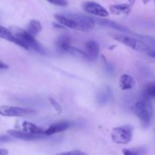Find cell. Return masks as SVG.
Wrapping results in <instances>:
<instances>
[{
  "mask_svg": "<svg viewBox=\"0 0 155 155\" xmlns=\"http://www.w3.org/2000/svg\"><path fill=\"white\" fill-rule=\"evenodd\" d=\"M8 133L11 136L16 139H22L25 141H33L38 140L45 138V135H38V134H33V133H27L25 131H19V130H8Z\"/></svg>",
  "mask_w": 155,
  "mask_h": 155,
  "instance_id": "ba28073f",
  "label": "cell"
},
{
  "mask_svg": "<svg viewBox=\"0 0 155 155\" xmlns=\"http://www.w3.org/2000/svg\"><path fill=\"white\" fill-rule=\"evenodd\" d=\"M0 114L2 116L5 117H26L30 116V115H34L36 114L35 110L30 108H26V107H14V106L5 105L1 106L0 107Z\"/></svg>",
  "mask_w": 155,
  "mask_h": 155,
  "instance_id": "5b68a950",
  "label": "cell"
},
{
  "mask_svg": "<svg viewBox=\"0 0 155 155\" xmlns=\"http://www.w3.org/2000/svg\"><path fill=\"white\" fill-rule=\"evenodd\" d=\"M143 98L148 99H155V81L148 83L145 86L142 92Z\"/></svg>",
  "mask_w": 155,
  "mask_h": 155,
  "instance_id": "ac0fdd59",
  "label": "cell"
},
{
  "mask_svg": "<svg viewBox=\"0 0 155 155\" xmlns=\"http://www.w3.org/2000/svg\"><path fill=\"white\" fill-rule=\"evenodd\" d=\"M46 1L51 4L57 6H61V7H65L68 4L67 0H46Z\"/></svg>",
  "mask_w": 155,
  "mask_h": 155,
  "instance_id": "7402d4cb",
  "label": "cell"
},
{
  "mask_svg": "<svg viewBox=\"0 0 155 155\" xmlns=\"http://www.w3.org/2000/svg\"><path fill=\"white\" fill-rule=\"evenodd\" d=\"M27 30L33 36H36L39 34L42 30V26L40 22L36 20H32L29 22L27 27Z\"/></svg>",
  "mask_w": 155,
  "mask_h": 155,
  "instance_id": "e0dca14e",
  "label": "cell"
},
{
  "mask_svg": "<svg viewBox=\"0 0 155 155\" xmlns=\"http://www.w3.org/2000/svg\"><path fill=\"white\" fill-rule=\"evenodd\" d=\"M133 111L140 120L141 124L144 128L149 127L152 121L154 114L151 100L143 98L138 101L133 106Z\"/></svg>",
  "mask_w": 155,
  "mask_h": 155,
  "instance_id": "7a4b0ae2",
  "label": "cell"
},
{
  "mask_svg": "<svg viewBox=\"0 0 155 155\" xmlns=\"http://www.w3.org/2000/svg\"><path fill=\"white\" fill-rule=\"evenodd\" d=\"M113 98V92L109 86H103L96 95L97 103L100 105H104L107 104L111 101Z\"/></svg>",
  "mask_w": 155,
  "mask_h": 155,
  "instance_id": "30bf717a",
  "label": "cell"
},
{
  "mask_svg": "<svg viewBox=\"0 0 155 155\" xmlns=\"http://www.w3.org/2000/svg\"><path fill=\"white\" fill-rule=\"evenodd\" d=\"M8 151L7 149H3V148H2L0 150V155H8Z\"/></svg>",
  "mask_w": 155,
  "mask_h": 155,
  "instance_id": "484cf974",
  "label": "cell"
},
{
  "mask_svg": "<svg viewBox=\"0 0 155 155\" xmlns=\"http://www.w3.org/2000/svg\"><path fill=\"white\" fill-rule=\"evenodd\" d=\"M54 18L66 28L73 29L82 32L92 31L95 26L94 18L81 13L62 12L54 15Z\"/></svg>",
  "mask_w": 155,
  "mask_h": 155,
  "instance_id": "6da1fadb",
  "label": "cell"
},
{
  "mask_svg": "<svg viewBox=\"0 0 155 155\" xmlns=\"http://www.w3.org/2000/svg\"><path fill=\"white\" fill-rule=\"evenodd\" d=\"M12 32L25 45L27 50L33 49L41 54H46V51L42 45L32 36L27 30L20 27H12Z\"/></svg>",
  "mask_w": 155,
  "mask_h": 155,
  "instance_id": "3957f363",
  "label": "cell"
},
{
  "mask_svg": "<svg viewBox=\"0 0 155 155\" xmlns=\"http://www.w3.org/2000/svg\"><path fill=\"white\" fill-rule=\"evenodd\" d=\"M61 49L64 51H66V52L69 53V54H72V55L76 56V57L78 58H83L87 59V56H86V54L85 51H82L81 49H79V48H76V47L71 46L70 44H67V45H63L61 46Z\"/></svg>",
  "mask_w": 155,
  "mask_h": 155,
  "instance_id": "2e32d148",
  "label": "cell"
},
{
  "mask_svg": "<svg viewBox=\"0 0 155 155\" xmlns=\"http://www.w3.org/2000/svg\"><path fill=\"white\" fill-rule=\"evenodd\" d=\"M71 126L72 124L69 121H61V122L54 123L50 125V127L45 130V134L46 136H52L54 134L62 133L68 130Z\"/></svg>",
  "mask_w": 155,
  "mask_h": 155,
  "instance_id": "9c48e42d",
  "label": "cell"
},
{
  "mask_svg": "<svg viewBox=\"0 0 155 155\" xmlns=\"http://www.w3.org/2000/svg\"><path fill=\"white\" fill-rule=\"evenodd\" d=\"M95 22H97L98 24L102 26V27L118 30V31L123 32V33L133 34V32H132L130 30H129L127 27H124V26L121 25V24H118V23L114 22V21H111V20L104 19V18H95Z\"/></svg>",
  "mask_w": 155,
  "mask_h": 155,
  "instance_id": "52a82bcc",
  "label": "cell"
},
{
  "mask_svg": "<svg viewBox=\"0 0 155 155\" xmlns=\"http://www.w3.org/2000/svg\"><path fill=\"white\" fill-rule=\"evenodd\" d=\"M0 36H1L2 39H5L10 42H13V43L22 47L24 49H27L25 45L18 38L16 37V36L12 33V30L6 28V27H4L3 26L0 27Z\"/></svg>",
  "mask_w": 155,
  "mask_h": 155,
  "instance_id": "7c38bea8",
  "label": "cell"
},
{
  "mask_svg": "<svg viewBox=\"0 0 155 155\" xmlns=\"http://www.w3.org/2000/svg\"><path fill=\"white\" fill-rule=\"evenodd\" d=\"M70 43H71V38L68 36H66V35L60 36V37L57 39V41H56V44H57L58 48H61V47L63 46V45Z\"/></svg>",
  "mask_w": 155,
  "mask_h": 155,
  "instance_id": "ffe728a7",
  "label": "cell"
},
{
  "mask_svg": "<svg viewBox=\"0 0 155 155\" xmlns=\"http://www.w3.org/2000/svg\"><path fill=\"white\" fill-rule=\"evenodd\" d=\"M147 54H148L150 57L153 58H155V49L150 50L148 52H147Z\"/></svg>",
  "mask_w": 155,
  "mask_h": 155,
  "instance_id": "d4e9b609",
  "label": "cell"
},
{
  "mask_svg": "<svg viewBox=\"0 0 155 155\" xmlns=\"http://www.w3.org/2000/svg\"><path fill=\"white\" fill-rule=\"evenodd\" d=\"M132 10V5L127 3L114 4L110 6V12L115 15H128Z\"/></svg>",
  "mask_w": 155,
  "mask_h": 155,
  "instance_id": "4fadbf2b",
  "label": "cell"
},
{
  "mask_svg": "<svg viewBox=\"0 0 155 155\" xmlns=\"http://www.w3.org/2000/svg\"><path fill=\"white\" fill-rule=\"evenodd\" d=\"M83 9L87 13L95 16L107 17L109 15V12L107 9L102 5L95 2H86L83 4Z\"/></svg>",
  "mask_w": 155,
  "mask_h": 155,
  "instance_id": "8992f818",
  "label": "cell"
},
{
  "mask_svg": "<svg viewBox=\"0 0 155 155\" xmlns=\"http://www.w3.org/2000/svg\"><path fill=\"white\" fill-rule=\"evenodd\" d=\"M154 3H155V0H154Z\"/></svg>",
  "mask_w": 155,
  "mask_h": 155,
  "instance_id": "f1b7e54d",
  "label": "cell"
},
{
  "mask_svg": "<svg viewBox=\"0 0 155 155\" xmlns=\"http://www.w3.org/2000/svg\"><path fill=\"white\" fill-rule=\"evenodd\" d=\"M57 155H89L87 153L82 151L80 150H74V151H67V152L59 153Z\"/></svg>",
  "mask_w": 155,
  "mask_h": 155,
  "instance_id": "44dd1931",
  "label": "cell"
},
{
  "mask_svg": "<svg viewBox=\"0 0 155 155\" xmlns=\"http://www.w3.org/2000/svg\"><path fill=\"white\" fill-rule=\"evenodd\" d=\"M128 2L130 4H131L132 5H133L135 4V2H136V0H128Z\"/></svg>",
  "mask_w": 155,
  "mask_h": 155,
  "instance_id": "4316f807",
  "label": "cell"
},
{
  "mask_svg": "<svg viewBox=\"0 0 155 155\" xmlns=\"http://www.w3.org/2000/svg\"><path fill=\"white\" fill-rule=\"evenodd\" d=\"M8 64H5L2 61H1V62H0V69L6 70V69H8Z\"/></svg>",
  "mask_w": 155,
  "mask_h": 155,
  "instance_id": "cb8c5ba5",
  "label": "cell"
},
{
  "mask_svg": "<svg viewBox=\"0 0 155 155\" xmlns=\"http://www.w3.org/2000/svg\"><path fill=\"white\" fill-rule=\"evenodd\" d=\"M85 52L87 56V60L94 61L98 57L100 51L99 45L94 40H89L85 45Z\"/></svg>",
  "mask_w": 155,
  "mask_h": 155,
  "instance_id": "8fae6325",
  "label": "cell"
},
{
  "mask_svg": "<svg viewBox=\"0 0 155 155\" xmlns=\"http://www.w3.org/2000/svg\"><path fill=\"white\" fill-rule=\"evenodd\" d=\"M146 153L147 148L145 147H137V148L123 149L124 155H145Z\"/></svg>",
  "mask_w": 155,
  "mask_h": 155,
  "instance_id": "d6986e66",
  "label": "cell"
},
{
  "mask_svg": "<svg viewBox=\"0 0 155 155\" xmlns=\"http://www.w3.org/2000/svg\"><path fill=\"white\" fill-rule=\"evenodd\" d=\"M142 2H143V3L145 5H146V4H148V2H150V0H142Z\"/></svg>",
  "mask_w": 155,
  "mask_h": 155,
  "instance_id": "83f0119b",
  "label": "cell"
},
{
  "mask_svg": "<svg viewBox=\"0 0 155 155\" xmlns=\"http://www.w3.org/2000/svg\"><path fill=\"white\" fill-rule=\"evenodd\" d=\"M133 138V127L129 125L116 127L111 133V139L114 142L126 145L130 142Z\"/></svg>",
  "mask_w": 155,
  "mask_h": 155,
  "instance_id": "277c9868",
  "label": "cell"
},
{
  "mask_svg": "<svg viewBox=\"0 0 155 155\" xmlns=\"http://www.w3.org/2000/svg\"><path fill=\"white\" fill-rule=\"evenodd\" d=\"M22 128L23 130L27 133H33V134H38V135H45V130L42 128H41L39 126H36V124H33V123L27 122V121H24L22 124ZM46 136V135H45Z\"/></svg>",
  "mask_w": 155,
  "mask_h": 155,
  "instance_id": "9a60e30c",
  "label": "cell"
},
{
  "mask_svg": "<svg viewBox=\"0 0 155 155\" xmlns=\"http://www.w3.org/2000/svg\"><path fill=\"white\" fill-rule=\"evenodd\" d=\"M136 84L134 78L129 74H123L119 80V86L122 90H129L133 89Z\"/></svg>",
  "mask_w": 155,
  "mask_h": 155,
  "instance_id": "5bb4252c",
  "label": "cell"
},
{
  "mask_svg": "<svg viewBox=\"0 0 155 155\" xmlns=\"http://www.w3.org/2000/svg\"><path fill=\"white\" fill-rule=\"evenodd\" d=\"M49 102L50 104H51V105L54 107V109L58 112V113H61V107L60 104H59L56 100H54V98H50Z\"/></svg>",
  "mask_w": 155,
  "mask_h": 155,
  "instance_id": "603a6c76",
  "label": "cell"
}]
</instances>
